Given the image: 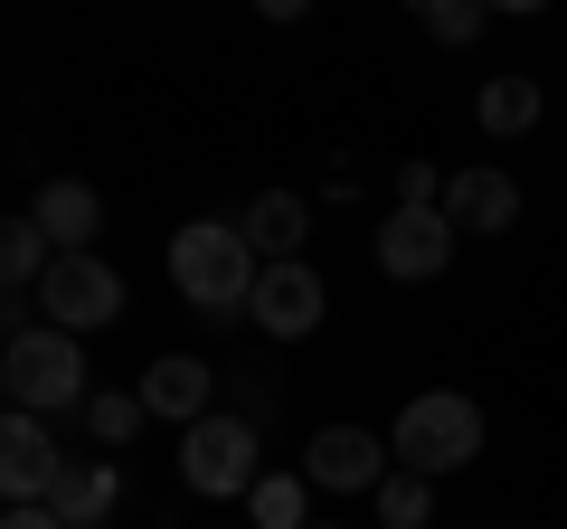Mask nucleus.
<instances>
[{"instance_id": "nucleus-12", "label": "nucleus", "mask_w": 567, "mask_h": 529, "mask_svg": "<svg viewBox=\"0 0 567 529\" xmlns=\"http://www.w3.org/2000/svg\"><path fill=\"white\" fill-rule=\"evenodd\" d=\"M246 246H256L265 264H303V237H312V199L303 189H265L256 208H246Z\"/></svg>"}, {"instance_id": "nucleus-19", "label": "nucleus", "mask_w": 567, "mask_h": 529, "mask_svg": "<svg viewBox=\"0 0 567 529\" xmlns=\"http://www.w3.org/2000/svg\"><path fill=\"white\" fill-rule=\"evenodd\" d=\"M416 29H425L435 48H473V39L492 29V10H483V0H416Z\"/></svg>"}, {"instance_id": "nucleus-21", "label": "nucleus", "mask_w": 567, "mask_h": 529, "mask_svg": "<svg viewBox=\"0 0 567 529\" xmlns=\"http://www.w3.org/2000/svg\"><path fill=\"white\" fill-rule=\"evenodd\" d=\"M0 529H66V520H58V510H48V501H20V510H10V520H0Z\"/></svg>"}, {"instance_id": "nucleus-6", "label": "nucleus", "mask_w": 567, "mask_h": 529, "mask_svg": "<svg viewBox=\"0 0 567 529\" xmlns=\"http://www.w3.org/2000/svg\"><path fill=\"white\" fill-rule=\"evenodd\" d=\"M454 237L464 227L445 218V208H388L379 218V274H398V284H435L454 264Z\"/></svg>"}, {"instance_id": "nucleus-11", "label": "nucleus", "mask_w": 567, "mask_h": 529, "mask_svg": "<svg viewBox=\"0 0 567 529\" xmlns=\"http://www.w3.org/2000/svg\"><path fill=\"white\" fill-rule=\"evenodd\" d=\"M445 218L464 227V237H511V227H520V180H511V170H454Z\"/></svg>"}, {"instance_id": "nucleus-1", "label": "nucleus", "mask_w": 567, "mask_h": 529, "mask_svg": "<svg viewBox=\"0 0 567 529\" xmlns=\"http://www.w3.org/2000/svg\"><path fill=\"white\" fill-rule=\"evenodd\" d=\"M171 284L199 322H246L256 312V284H265V256L246 246L237 218H189L171 237Z\"/></svg>"}, {"instance_id": "nucleus-18", "label": "nucleus", "mask_w": 567, "mask_h": 529, "mask_svg": "<svg viewBox=\"0 0 567 529\" xmlns=\"http://www.w3.org/2000/svg\"><path fill=\"white\" fill-rule=\"evenodd\" d=\"M369 501H379V529H425L435 520V483H425V473H388Z\"/></svg>"}, {"instance_id": "nucleus-16", "label": "nucleus", "mask_w": 567, "mask_h": 529, "mask_svg": "<svg viewBox=\"0 0 567 529\" xmlns=\"http://www.w3.org/2000/svg\"><path fill=\"white\" fill-rule=\"evenodd\" d=\"M303 501H312L303 473H265V483L246 491V529H312V520H303Z\"/></svg>"}, {"instance_id": "nucleus-4", "label": "nucleus", "mask_w": 567, "mask_h": 529, "mask_svg": "<svg viewBox=\"0 0 567 529\" xmlns=\"http://www.w3.org/2000/svg\"><path fill=\"white\" fill-rule=\"evenodd\" d=\"M181 483L208 491V501H246V491L265 483V464H256V416H237V407L199 416V426L181 435Z\"/></svg>"}, {"instance_id": "nucleus-2", "label": "nucleus", "mask_w": 567, "mask_h": 529, "mask_svg": "<svg viewBox=\"0 0 567 529\" xmlns=\"http://www.w3.org/2000/svg\"><path fill=\"white\" fill-rule=\"evenodd\" d=\"M0 387H10V407L20 416H85V341L76 331H58V322H39V331H20V341L0 350Z\"/></svg>"}, {"instance_id": "nucleus-13", "label": "nucleus", "mask_w": 567, "mask_h": 529, "mask_svg": "<svg viewBox=\"0 0 567 529\" xmlns=\"http://www.w3.org/2000/svg\"><path fill=\"white\" fill-rule=\"evenodd\" d=\"M29 218L48 227V246L58 256H95V227H104V199L85 180H39V208Z\"/></svg>"}, {"instance_id": "nucleus-3", "label": "nucleus", "mask_w": 567, "mask_h": 529, "mask_svg": "<svg viewBox=\"0 0 567 529\" xmlns=\"http://www.w3.org/2000/svg\"><path fill=\"white\" fill-rule=\"evenodd\" d=\"M388 454H398V473H464L473 454H483V407L473 397H454V387H425V397H406L398 426H388Z\"/></svg>"}, {"instance_id": "nucleus-8", "label": "nucleus", "mask_w": 567, "mask_h": 529, "mask_svg": "<svg viewBox=\"0 0 567 529\" xmlns=\"http://www.w3.org/2000/svg\"><path fill=\"white\" fill-rule=\"evenodd\" d=\"M66 483V454H58V426L48 416H0V491H10V510L20 501H58Z\"/></svg>"}, {"instance_id": "nucleus-15", "label": "nucleus", "mask_w": 567, "mask_h": 529, "mask_svg": "<svg viewBox=\"0 0 567 529\" xmlns=\"http://www.w3.org/2000/svg\"><path fill=\"white\" fill-rule=\"evenodd\" d=\"M473 114H483V133H492V143H520L529 123L548 114V95H539V76H492Z\"/></svg>"}, {"instance_id": "nucleus-9", "label": "nucleus", "mask_w": 567, "mask_h": 529, "mask_svg": "<svg viewBox=\"0 0 567 529\" xmlns=\"http://www.w3.org/2000/svg\"><path fill=\"white\" fill-rule=\"evenodd\" d=\"M331 312V284L312 274V264H265V284H256V312L246 322L265 331V341H312Z\"/></svg>"}, {"instance_id": "nucleus-7", "label": "nucleus", "mask_w": 567, "mask_h": 529, "mask_svg": "<svg viewBox=\"0 0 567 529\" xmlns=\"http://www.w3.org/2000/svg\"><path fill=\"white\" fill-rule=\"evenodd\" d=\"M388 473H398V454L369 426H312V445H303V483L312 491H379Z\"/></svg>"}, {"instance_id": "nucleus-14", "label": "nucleus", "mask_w": 567, "mask_h": 529, "mask_svg": "<svg viewBox=\"0 0 567 529\" xmlns=\"http://www.w3.org/2000/svg\"><path fill=\"white\" fill-rule=\"evenodd\" d=\"M48 510H58L66 529H104L123 510V473L104 464V454H85V464H66V483H58V501H48Z\"/></svg>"}, {"instance_id": "nucleus-5", "label": "nucleus", "mask_w": 567, "mask_h": 529, "mask_svg": "<svg viewBox=\"0 0 567 529\" xmlns=\"http://www.w3.org/2000/svg\"><path fill=\"white\" fill-rule=\"evenodd\" d=\"M123 312V274L104 256H58V274L39 284V322H58V331H104Z\"/></svg>"}, {"instance_id": "nucleus-10", "label": "nucleus", "mask_w": 567, "mask_h": 529, "mask_svg": "<svg viewBox=\"0 0 567 529\" xmlns=\"http://www.w3.org/2000/svg\"><path fill=\"white\" fill-rule=\"evenodd\" d=\"M142 407L152 416H171V426H199V416H218V369L208 360H189V350H162V360L142 369Z\"/></svg>"}, {"instance_id": "nucleus-17", "label": "nucleus", "mask_w": 567, "mask_h": 529, "mask_svg": "<svg viewBox=\"0 0 567 529\" xmlns=\"http://www.w3.org/2000/svg\"><path fill=\"white\" fill-rule=\"evenodd\" d=\"M142 416H152V407H142V387H95V397H85V435H95L104 454H114V445H133V435H142Z\"/></svg>"}, {"instance_id": "nucleus-20", "label": "nucleus", "mask_w": 567, "mask_h": 529, "mask_svg": "<svg viewBox=\"0 0 567 529\" xmlns=\"http://www.w3.org/2000/svg\"><path fill=\"white\" fill-rule=\"evenodd\" d=\"M398 208H435V162H406L398 170Z\"/></svg>"}]
</instances>
